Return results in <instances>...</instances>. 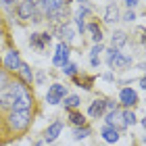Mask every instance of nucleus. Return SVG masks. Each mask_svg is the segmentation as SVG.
<instances>
[{
  "label": "nucleus",
  "instance_id": "12",
  "mask_svg": "<svg viewBox=\"0 0 146 146\" xmlns=\"http://www.w3.org/2000/svg\"><path fill=\"white\" fill-rule=\"evenodd\" d=\"M100 134H102V138H104V140H107V142H111V144H115V142L119 140V129L111 127V125H104Z\"/></svg>",
  "mask_w": 146,
  "mask_h": 146
},
{
  "label": "nucleus",
  "instance_id": "4",
  "mask_svg": "<svg viewBox=\"0 0 146 146\" xmlns=\"http://www.w3.org/2000/svg\"><path fill=\"white\" fill-rule=\"evenodd\" d=\"M67 94V88L63 84H52L48 88V94H46V102L48 104H58Z\"/></svg>",
  "mask_w": 146,
  "mask_h": 146
},
{
  "label": "nucleus",
  "instance_id": "9",
  "mask_svg": "<svg viewBox=\"0 0 146 146\" xmlns=\"http://www.w3.org/2000/svg\"><path fill=\"white\" fill-rule=\"evenodd\" d=\"M40 6H42L44 13H54L58 9H63V0H40Z\"/></svg>",
  "mask_w": 146,
  "mask_h": 146
},
{
  "label": "nucleus",
  "instance_id": "22",
  "mask_svg": "<svg viewBox=\"0 0 146 146\" xmlns=\"http://www.w3.org/2000/svg\"><path fill=\"white\" fill-rule=\"evenodd\" d=\"M88 136H90V129H88V127H77L75 134H73L75 140H84V138H88Z\"/></svg>",
  "mask_w": 146,
  "mask_h": 146
},
{
  "label": "nucleus",
  "instance_id": "11",
  "mask_svg": "<svg viewBox=\"0 0 146 146\" xmlns=\"http://www.w3.org/2000/svg\"><path fill=\"white\" fill-rule=\"evenodd\" d=\"M19 63H21V61H19V52H17V50H9V52H6V56H4L6 69H13V71H15V69L19 67Z\"/></svg>",
  "mask_w": 146,
  "mask_h": 146
},
{
  "label": "nucleus",
  "instance_id": "28",
  "mask_svg": "<svg viewBox=\"0 0 146 146\" xmlns=\"http://www.w3.org/2000/svg\"><path fill=\"white\" fill-rule=\"evenodd\" d=\"M123 19H125V21H129V23H131V21H134V19H136L134 11H127V13H125V17H123Z\"/></svg>",
  "mask_w": 146,
  "mask_h": 146
},
{
  "label": "nucleus",
  "instance_id": "19",
  "mask_svg": "<svg viewBox=\"0 0 146 146\" xmlns=\"http://www.w3.org/2000/svg\"><path fill=\"white\" fill-rule=\"evenodd\" d=\"M88 29L92 31V40H94L96 44H100V40H102V31L98 29V27H96L94 23H92V25H88Z\"/></svg>",
  "mask_w": 146,
  "mask_h": 146
},
{
  "label": "nucleus",
  "instance_id": "32",
  "mask_svg": "<svg viewBox=\"0 0 146 146\" xmlns=\"http://www.w3.org/2000/svg\"><path fill=\"white\" fill-rule=\"evenodd\" d=\"M90 63H92V67H98V65H100V61H98V58H92Z\"/></svg>",
  "mask_w": 146,
  "mask_h": 146
},
{
  "label": "nucleus",
  "instance_id": "2",
  "mask_svg": "<svg viewBox=\"0 0 146 146\" xmlns=\"http://www.w3.org/2000/svg\"><path fill=\"white\" fill-rule=\"evenodd\" d=\"M31 121V113L29 111H13L9 117V123L13 129H25Z\"/></svg>",
  "mask_w": 146,
  "mask_h": 146
},
{
  "label": "nucleus",
  "instance_id": "1",
  "mask_svg": "<svg viewBox=\"0 0 146 146\" xmlns=\"http://www.w3.org/2000/svg\"><path fill=\"white\" fill-rule=\"evenodd\" d=\"M6 92L11 94V109L13 111H29L31 109V92L27 90V86H23L21 82L9 84L6 86Z\"/></svg>",
  "mask_w": 146,
  "mask_h": 146
},
{
  "label": "nucleus",
  "instance_id": "17",
  "mask_svg": "<svg viewBox=\"0 0 146 146\" xmlns=\"http://www.w3.org/2000/svg\"><path fill=\"white\" fill-rule=\"evenodd\" d=\"M17 71H19V73H21V75H23V79H25V82H31V79H34V73H31L29 65H25V63H19Z\"/></svg>",
  "mask_w": 146,
  "mask_h": 146
},
{
  "label": "nucleus",
  "instance_id": "35",
  "mask_svg": "<svg viewBox=\"0 0 146 146\" xmlns=\"http://www.w3.org/2000/svg\"><path fill=\"white\" fill-rule=\"evenodd\" d=\"M77 2H88V0H77Z\"/></svg>",
  "mask_w": 146,
  "mask_h": 146
},
{
  "label": "nucleus",
  "instance_id": "33",
  "mask_svg": "<svg viewBox=\"0 0 146 146\" xmlns=\"http://www.w3.org/2000/svg\"><path fill=\"white\" fill-rule=\"evenodd\" d=\"M9 2H13V0H0V4H9Z\"/></svg>",
  "mask_w": 146,
  "mask_h": 146
},
{
  "label": "nucleus",
  "instance_id": "8",
  "mask_svg": "<svg viewBox=\"0 0 146 146\" xmlns=\"http://www.w3.org/2000/svg\"><path fill=\"white\" fill-rule=\"evenodd\" d=\"M119 100H121L125 107H134V104L138 102V96H136V92L131 88H123L121 94H119Z\"/></svg>",
  "mask_w": 146,
  "mask_h": 146
},
{
  "label": "nucleus",
  "instance_id": "5",
  "mask_svg": "<svg viewBox=\"0 0 146 146\" xmlns=\"http://www.w3.org/2000/svg\"><path fill=\"white\" fill-rule=\"evenodd\" d=\"M69 54H71L69 44H67V42H61V44L56 46V54H54V58H52V63H54V65H61V67H63V65L69 61Z\"/></svg>",
  "mask_w": 146,
  "mask_h": 146
},
{
  "label": "nucleus",
  "instance_id": "31",
  "mask_svg": "<svg viewBox=\"0 0 146 146\" xmlns=\"http://www.w3.org/2000/svg\"><path fill=\"white\" fill-rule=\"evenodd\" d=\"M36 82H38V84H44V73H38V75H36Z\"/></svg>",
  "mask_w": 146,
  "mask_h": 146
},
{
  "label": "nucleus",
  "instance_id": "16",
  "mask_svg": "<svg viewBox=\"0 0 146 146\" xmlns=\"http://www.w3.org/2000/svg\"><path fill=\"white\" fill-rule=\"evenodd\" d=\"M125 42H127V34L125 31H115L113 34V48H121Z\"/></svg>",
  "mask_w": 146,
  "mask_h": 146
},
{
  "label": "nucleus",
  "instance_id": "29",
  "mask_svg": "<svg viewBox=\"0 0 146 146\" xmlns=\"http://www.w3.org/2000/svg\"><path fill=\"white\" fill-rule=\"evenodd\" d=\"M75 23H77V27H79V31H84V29H86V25H84V19H79V17H75Z\"/></svg>",
  "mask_w": 146,
  "mask_h": 146
},
{
  "label": "nucleus",
  "instance_id": "34",
  "mask_svg": "<svg viewBox=\"0 0 146 146\" xmlns=\"http://www.w3.org/2000/svg\"><path fill=\"white\" fill-rule=\"evenodd\" d=\"M36 146H44V144H42V142H38V144H36Z\"/></svg>",
  "mask_w": 146,
  "mask_h": 146
},
{
  "label": "nucleus",
  "instance_id": "26",
  "mask_svg": "<svg viewBox=\"0 0 146 146\" xmlns=\"http://www.w3.org/2000/svg\"><path fill=\"white\" fill-rule=\"evenodd\" d=\"M6 86H9V77H6L4 71H0V92L6 90Z\"/></svg>",
  "mask_w": 146,
  "mask_h": 146
},
{
  "label": "nucleus",
  "instance_id": "25",
  "mask_svg": "<svg viewBox=\"0 0 146 146\" xmlns=\"http://www.w3.org/2000/svg\"><path fill=\"white\" fill-rule=\"evenodd\" d=\"M121 115H123L125 125H129V123H134V121H136V117H134V113H131V111H125V113H121Z\"/></svg>",
  "mask_w": 146,
  "mask_h": 146
},
{
  "label": "nucleus",
  "instance_id": "24",
  "mask_svg": "<svg viewBox=\"0 0 146 146\" xmlns=\"http://www.w3.org/2000/svg\"><path fill=\"white\" fill-rule=\"evenodd\" d=\"M75 71H77V67L73 63H65L63 65V73H65V75H75Z\"/></svg>",
  "mask_w": 146,
  "mask_h": 146
},
{
  "label": "nucleus",
  "instance_id": "6",
  "mask_svg": "<svg viewBox=\"0 0 146 146\" xmlns=\"http://www.w3.org/2000/svg\"><path fill=\"white\" fill-rule=\"evenodd\" d=\"M107 125H111V127H125V121H123V115L119 113L117 109H113L107 113Z\"/></svg>",
  "mask_w": 146,
  "mask_h": 146
},
{
  "label": "nucleus",
  "instance_id": "18",
  "mask_svg": "<svg viewBox=\"0 0 146 146\" xmlns=\"http://www.w3.org/2000/svg\"><path fill=\"white\" fill-rule=\"evenodd\" d=\"M0 109H11V94L6 90L0 92Z\"/></svg>",
  "mask_w": 146,
  "mask_h": 146
},
{
  "label": "nucleus",
  "instance_id": "7",
  "mask_svg": "<svg viewBox=\"0 0 146 146\" xmlns=\"http://www.w3.org/2000/svg\"><path fill=\"white\" fill-rule=\"evenodd\" d=\"M36 11V0H23L21 6H19V17L21 19H31Z\"/></svg>",
  "mask_w": 146,
  "mask_h": 146
},
{
  "label": "nucleus",
  "instance_id": "23",
  "mask_svg": "<svg viewBox=\"0 0 146 146\" xmlns=\"http://www.w3.org/2000/svg\"><path fill=\"white\" fill-rule=\"evenodd\" d=\"M61 34H63V38H65V40H67V44H69V42H73V38H75V36H73V29L69 27V25H65V27L61 29Z\"/></svg>",
  "mask_w": 146,
  "mask_h": 146
},
{
  "label": "nucleus",
  "instance_id": "21",
  "mask_svg": "<svg viewBox=\"0 0 146 146\" xmlns=\"http://www.w3.org/2000/svg\"><path fill=\"white\" fill-rule=\"evenodd\" d=\"M69 119H71V123H73V125H77V127H82L84 121H86L82 113H71V117H69Z\"/></svg>",
  "mask_w": 146,
  "mask_h": 146
},
{
  "label": "nucleus",
  "instance_id": "20",
  "mask_svg": "<svg viewBox=\"0 0 146 146\" xmlns=\"http://www.w3.org/2000/svg\"><path fill=\"white\" fill-rule=\"evenodd\" d=\"M79 102H82V100H79V96H67V98H65V107H67V109L79 107Z\"/></svg>",
  "mask_w": 146,
  "mask_h": 146
},
{
  "label": "nucleus",
  "instance_id": "30",
  "mask_svg": "<svg viewBox=\"0 0 146 146\" xmlns=\"http://www.w3.org/2000/svg\"><path fill=\"white\" fill-rule=\"evenodd\" d=\"M125 4H127V6H129V11H131V9H134V6L138 4V0H125Z\"/></svg>",
  "mask_w": 146,
  "mask_h": 146
},
{
  "label": "nucleus",
  "instance_id": "15",
  "mask_svg": "<svg viewBox=\"0 0 146 146\" xmlns=\"http://www.w3.org/2000/svg\"><path fill=\"white\" fill-rule=\"evenodd\" d=\"M104 109H107V102H104V100H94V102L90 104L88 113H90L92 117H100L102 113H104Z\"/></svg>",
  "mask_w": 146,
  "mask_h": 146
},
{
  "label": "nucleus",
  "instance_id": "10",
  "mask_svg": "<svg viewBox=\"0 0 146 146\" xmlns=\"http://www.w3.org/2000/svg\"><path fill=\"white\" fill-rule=\"evenodd\" d=\"M50 44V36L48 34H34L31 36V46L38 50H44V46Z\"/></svg>",
  "mask_w": 146,
  "mask_h": 146
},
{
  "label": "nucleus",
  "instance_id": "13",
  "mask_svg": "<svg viewBox=\"0 0 146 146\" xmlns=\"http://www.w3.org/2000/svg\"><path fill=\"white\" fill-rule=\"evenodd\" d=\"M61 129H63V123L61 121H56V123H52L48 129H46V142H54L58 134H61Z\"/></svg>",
  "mask_w": 146,
  "mask_h": 146
},
{
  "label": "nucleus",
  "instance_id": "14",
  "mask_svg": "<svg viewBox=\"0 0 146 146\" xmlns=\"http://www.w3.org/2000/svg\"><path fill=\"white\" fill-rule=\"evenodd\" d=\"M104 21H107V23L119 21V9H117V4H109L107 6V11H104Z\"/></svg>",
  "mask_w": 146,
  "mask_h": 146
},
{
  "label": "nucleus",
  "instance_id": "27",
  "mask_svg": "<svg viewBox=\"0 0 146 146\" xmlns=\"http://www.w3.org/2000/svg\"><path fill=\"white\" fill-rule=\"evenodd\" d=\"M98 52H102V46L100 44H96L94 48H92V58H98Z\"/></svg>",
  "mask_w": 146,
  "mask_h": 146
},
{
  "label": "nucleus",
  "instance_id": "3",
  "mask_svg": "<svg viewBox=\"0 0 146 146\" xmlns=\"http://www.w3.org/2000/svg\"><path fill=\"white\" fill-rule=\"evenodd\" d=\"M107 63H109L111 69H125V67H129V65H131V58L129 56H123L117 48H113V50H109Z\"/></svg>",
  "mask_w": 146,
  "mask_h": 146
}]
</instances>
